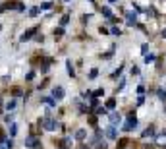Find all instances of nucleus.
<instances>
[{
    "instance_id": "aec40b11",
    "label": "nucleus",
    "mask_w": 166,
    "mask_h": 149,
    "mask_svg": "<svg viewBox=\"0 0 166 149\" xmlns=\"http://www.w3.org/2000/svg\"><path fill=\"white\" fill-rule=\"evenodd\" d=\"M154 60V54H145V62H153Z\"/></svg>"
},
{
    "instance_id": "1a4fd4ad",
    "label": "nucleus",
    "mask_w": 166,
    "mask_h": 149,
    "mask_svg": "<svg viewBox=\"0 0 166 149\" xmlns=\"http://www.w3.org/2000/svg\"><path fill=\"white\" fill-rule=\"evenodd\" d=\"M85 136H87L85 130H77L75 132V140H85Z\"/></svg>"
},
{
    "instance_id": "7ed1b4c3",
    "label": "nucleus",
    "mask_w": 166,
    "mask_h": 149,
    "mask_svg": "<svg viewBox=\"0 0 166 149\" xmlns=\"http://www.w3.org/2000/svg\"><path fill=\"white\" fill-rule=\"evenodd\" d=\"M106 137H108V140H116V137H118V132H116V128H114V126H108L106 128Z\"/></svg>"
},
{
    "instance_id": "6ab92c4d",
    "label": "nucleus",
    "mask_w": 166,
    "mask_h": 149,
    "mask_svg": "<svg viewBox=\"0 0 166 149\" xmlns=\"http://www.w3.org/2000/svg\"><path fill=\"white\" fill-rule=\"evenodd\" d=\"M10 134H12V136L18 134V126H15V124H12V128H10Z\"/></svg>"
},
{
    "instance_id": "9b49d317",
    "label": "nucleus",
    "mask_w": 166,
    "mask_h": 149,
    "mask_svg": "<svg viewBox=\"0 0 166 149\" xmlns=\"http://www.w3.org/2000/svg\"><path fill=\"white\" fill-rule=\"evenodd\" d=\"M114 106H116V101H114V99H108V101H106V109H108V110H112Z\"/></svg>"
},
{
    "instance_id": "393cba45",
    "label": "nucleus",
    "mask_w": 166,
    "mask_h": 149,
    "mask_svg": "<svg viewBox=\"0 0 166 149\" xmlns=\"http://www.w3.org/2000/svg\"><path fill=\"white\" fill-rule=\"evenodd\" d=\"M162 37H164V39H166V29H162Z\"/></svg>"
},
{
    "instance_id": "a211bd4d",
    "label": "nucleus",
    "mask_w": 166,
    "mask_h": 149,
    "mask_svg": "<svg viewBox=\"0 0 166 149\" xmlns=\"http://www.w3.org/2000/svg\"><path fill=\"white\" fill-rule=\"evenodd\" d=\"M128 145V140H120V145H118V149H126Z\"/></svg>"
},
{
    "instance_id": "cd10ccee",
    "label": "nucleus",
    "mask_w": 166,
    "mask_h": 149,
    "mask_svg": "<svg viewBox=\"0 0 166 149\" xmlns=\"http://www.w3.org/2000/svg\"><path fill=\"white\" fill-rule=\"evenodd\" d=\"M110 2H114V0H110Z\"/></svg>"
},
{
    "instance_id": "39448f33",
    "label": "nucleus",
    "mask_w": 166,
    "mask_h": 149,
    "mask_svg": "<svg viewBox=\"0 0 166 149\" xmlns=\"http://www.w3.org/2000/svg\"><path fill=\"white\" fill-rule=\"evenodd\" d=\"M120 122H122V116H120V114H110V124H112V126L120 124Z\"/></svg>"
},
{
    "instance_id": "4be33fe9",
    "label": "nucleus",
    "mask_w": 166,
    "mask_h": 149,
    "mask_svg": "<svg viewBox=\"0 0 166 149\" xmlns=\"http://www.w3.org/2000/svg\"><path fill=\"white\" fill-rule=\"evenodd\" d=\"M50 6H52V4H48V2H45V4H43V6H41V8H43V10H50Z\"/></svg>"
},
{
    "instance_id": "f8f14e48",
    "label": "nucleus",
    "mask_w": 166,
    "mask_h": 149,
    "mask_svg": "<svg viewBox=\"0 0 166 149\" xmlns=\"http://www.w3.org/2000/svg\"><path fill=\"white\" fill-rule=\"evenodd\" d=\"M43 101H45L46 105H50V106H54V105H56V99H52V97H45Z\"/></svg>"
},
{
    "instance_id": "bb28decb",
    "label": "nucleus",
    "mask_w": 166,
    "mask_h": 149,
    "mask_svg": "<svg viewBox=\"0 0 166 149\" xmlns=\"http://www.w3.org/2000/svg\"><path fill=\"white\" fill-rule=\"evenodd\" d=\"M0 149H6V147H4V145H0Z\"/></svg>"
},
{
    "instance_id": "20e7f679",
    "label": "nucleus",
    "mask_w": 166,
    "mask_h": 149,
    "mask_svg": "<svg viewBox=\"0 0 166 149\" xmlns=\"http://www.w3.org/2000/svg\"><path fill=\"white\" fill-rule=\"evenodd\" d=\"M35 33H37V27H33V29L25 31V33L22 35V41H29V39H31V35H35Z\"/></svg>"
},
{
    "instance_id": "412c9836",
    "label": "nucleus",
    "mask_w": 166,
    "mask_h": 149,
    "mask_svg": "<svg viewBox=\"0 0 166 149\" xmlns=\"http://www.w3.org/2000/svg\"><path fill=\"white\" fill-rule=\"evenodd\" d=\"M12 145H14V141H12V140H8V141H6V145H4V147H6V149H12Z\"/></svg>"
},
{
    "instance_id": "dca6fc26",
    "label": "nucleus",
    "mask_w": 166,
    "mask_h": 149,
    "mask_svg": "<svg viewBox=\"0 0 166 149\" xmlns=\"http://www.w3.org/2000/svg\"><path fill=\"white\" fill-rule=\"evenodd\" d=\"M6 109H8V110L15 109V101H10V103H6Z\"/></svg>"
},
{
    "instance_id": "f257e3e1",
    "label": "nucleus",
    "mask_w": 166,
    "mask_h": 149,
    "mask_svg": "<svg viewBox=\"0 0 166 149\" xmlns=\"http://www.w3.org/2000/svg\"><path fill=\"white\" fill-rule=\"evenodd\" d=\"M135 126H137V118H135V114H133V113H129L128 114V122L124 124V132H131Z\"/></svg>"
},
{
    "instance_id": "b1692460",
    "label": "nucleus",
    "mask_w": 166,
    "mask_h": 149,
    "mask_svg": "<svg viewBox=\"0 0 166 149\" xmlns=\"http://www.w3.org/2000/svg\"><path fill=\"white\" fill-rule=\"evenodd\" d=\"M31 16H35V14H39V8H31V12H29Z\"/></svg>"
},
{
    "instance_id": "0eeeda50",
    "label": "nucleus",
    "mask_w": 166,
    "mask_h": 149,
    "mask_svg": "<svg viewBox=\"0 0 166 149\" xmlns=\"http://www.w3.org/2000/svg\"><path fill=\"white\" fill-rule=\"evenodd\" d=\"M35 143H37V140H35V137H27V140H25V147H31V149H33V147H37Z\"/></svg>"
},
{
    "instance_id": "423d86ee",
    "label": "nucleus",
    "mask_w": 166,
    "mask_h": 149,
    "mask_svg": "<svg viewBox=\"0 0 166 149\" xmlns=\"http://www.w3.org/2000/svg\"><path fill=\"white\" fill-rule=\"evenodd\" d=\"M54 97H56V101L64 99V89H62V87H56V89H54Z\"/></svg>"
},
{
    "instance_id": "2eb2a0df",
    "label": "nucleus",
    "mask_w": 166,
    "mask_h": 149,
    "mask_svg": "<svg viewBox=\"0 0 166 149\" xmlns=\"http://www.w3.org/2000/svg\"><path fill=\"white\" fill-rule=\"evenodd\" d=\"M102 14H105L106 18H110V19H112V12H110V10H108V8H102Z\"/></svg>"
},
{
    "instance_id": "f03ea898",
    "label": "nucleus",
    "mask_w": 166,
    "mask_h": 149,
    "mask_svg": "<svg viewBox=\"0 0 166 149\" xmlns=\"http://www.w3.org/2000/svg\"><path fill=\"white\" fill-rule=\"evenodd\" d=\"M43 128L45 130H48V132H52V130H56V120L54 118H50V116H46V118H43Z\"/></svg>"
},
{
    "instance_id": "f3484780",
    "label": "nucleus",
    "mask_w": 166,
    "mask_h": 149,
    "mask_svg": "<svg viewBox=\"0 0 166 149\" xmlns=\"http://www.w3.org/2000/svg\"><path fill=\"white\" fill-rule=\"evenodd\" d=\"M157 93H158V97H160V99H162V101H166V91H162V89H158V91H157Z\"/></svg>"
},
{
    "instance_id": "a878e982",
    "label": "nucleus",
    "mask_w": 166,
    "mask_h": 149,
    "mask_svg": "<svg viewBox=\"0 0 166 149\" xmlns=\"http://www.w3.org/2000/svg\"><path fill=\"white\" fill-rule=\"evenodd\" d=\"M141 149H153V145H149V147H141Z\"/></svg>"
},
{
    "instance_id": "9d476101",
    "label": "nucleus",
    "mask_w": 166,
    "mask_h": 149,
    "mask_svg": "<svg viewBox=\"0 0 166 149\" xmlns=\"http://www.w3.org/2000/svg\"><path fill=\"white\" fill-rule=\"evenodd\" d=\"M135 19H137V16H135V14H131V12L128 14V23H129V25H133V23H135Z\"/></svg>"
},
{
    "instance_id": "ddd939ff",
    "label": "nucleus",
    "mask_w": 166,
    "mask_h": 149,
    "mask_svg": "<svg viewBox=\"0 0 166 149\" xmlns=\"http://www.w3.org/2000/svg\"><path fill=\"white\" fill-rule=\"evenodd\" d=\"M149 136H154V130H153V128H147V130L143 132V137H149Z\"/></svg>"
},
{
    "instance_id": "5701e85b",
    "label": "nucleus",
    "mask_w": 166,
    "mask_h": 149,
    "mask_svg": "<svg viewBox=\"0 0 166 149\" xmlns=\"http://www.w3.org/2000/svg\"><path fill=\"white\" fill-rule=\"evenodd\" d=\"M68 19H70L68 16H64V18H62V21H60V23H62V25H66V23H68Z\"/></svg>"
},
{
    "instance_id": "4468645a",
    "label": "nucleus",
    "mask_w": 166,
    "mask_h": 149,
    "mask_svg": "<svg viewBox=\"0 0 166 149\" xmlns=\"http://www.w3.org/2000/svg\"><path fill=\"white\" fill-rule=\"evenodd\" d=\"M66 66H68V74H70V76H74V74H75V70H74V66H71V62H70V60L66 62Z\"/></svg>"
},
{
    "instance_id": "6e6552de",
    "label": "nucleus",
    "mask_w": 166,
    "mask_h": 149,
    "mask_svg": "<svg viewBox=\"0 0 166 149\" xmlns=\"http://www.w3.org/2000/svg\"><path fill=\"white\" fill-rule=\"evenodd\" d=\"M70 145H71V140H70V137H66V140L60 141V147H62V149H68Z\"/></svg>"
}]
</instances>
